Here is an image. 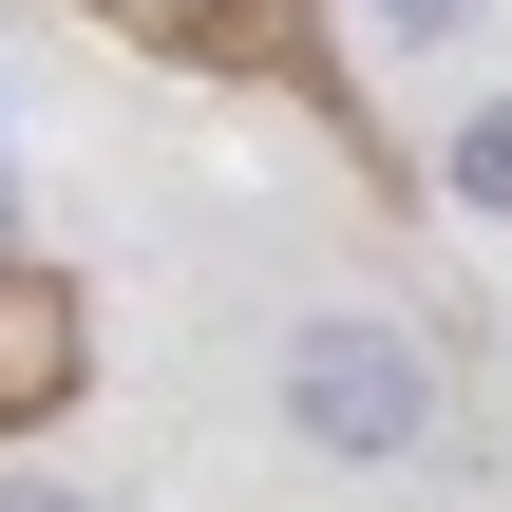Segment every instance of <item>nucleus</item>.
Returning <instances> with one entry per match:
<instances>
[{
    "label": "nucleus",
    "instance_id": "1",
    "mask_svg": "<svg viewBox=\"0 0 512 512\" xmlns=\"http://www.w3.org/2000/svg\"><path fill=\"white\" fill-rule=\"evenodd\" d=\"M285 418H304L323 456H399V437H418V361H399L380 323H323V342L285 361Z\"/></svg>",
    "mask_w": 512,
    "mask_h": 512
},
{
    "label": "nucleus",
    "instance_id": "2",
    "mask_svg": "<svg viewBox=\"0 0 512 512\" xmlns=\"http://www.w3.org/2000/svg\"><path fill=\"white\" fill-rule=\"evenodd\" d=\"M57 380V285H0V399Z\"/></svg>",
    "mask_w": 512,
    "mask_h": 512
},
{
    "label": "nucleus",
    "instance_id": "3",
    "mask_svg": "<svg viewBox=\"0 0 512 512\" xmlns=\"http://www.w3.org/2000/svg\"><path fill=\"white\" fill-rule=\"evenodd\" d=\"M456 190H475V209H512V95L475 114V133H456Z\"/></svg>",
    "mask_w": 512,
    "mask_h": 512
},
{
    "label": "nucleus",
    "instance_id": "4",
    "mask_svg": "<svg viewBox=\"0 0 512 512\" xmlns=\"http://www.w3.org/2000/svg\"><path fill=\"white\" fill-rule=\"evenodd\" d=\"M0 512H76V494H0Z\"/></svg>",
    "mask_w": 512,
    "mask_h": 512
},
{
    "label": "nucleus",
    "instance_id": "5",
    "mask_svg": "<svg viewBox=\"0 0 512 512\" xmlns=\"http://www.w3.org/2000/svg\"><path fill=\"white\" fill-rule=\"evenodd\" d=\"M399 19H456V0H399Z\"/></svg>",
    "mask_w": 512,
    "mask_h": 512
}]
</instances>
